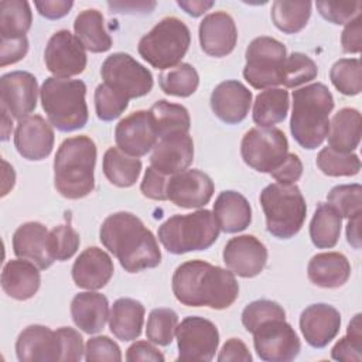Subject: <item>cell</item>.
Wrapping results in <instances>:
<instances>
[{
    "mask_svg": "<svg viewBox=\"0 0 362 362\" xmlns=\"http://www.w3.org/2000/svg\"><path fill=\"white\" fill-rule=\"evenodd\" d=\"M107 6L119 13H150L156 7V1H109Z\"/></svg>",
    "mask_w": 362,
    "mask_h": 362,
    "instance_id": "cell-60",
    "label": "cell"
},
{
    "mask_svg": "<svg viewBox=\"0 0 362 362\" xmlns=\"http://www.w3.org/2000/svg\"><path fill=\"white\" fill-rule=\"evenodd\" d=\"M359 229H361V215L349 218L348 223H346V240L355 249L361 247V230Z\"/></svg>",
    "mask_w": 362,
    "mask_h": 362,
    "instance_id": "cell-62",
    "label": "cell"
},
{
    "mask_svg": "<svg viewBox=\"0 0 362 362\" xmlns=\"http://www.w3.org/2000/svg\"><path fill=\"white\" fill-rule=\"evenodd\" d=\"M214 216L221 230L225 233H238L250 225L252 206L240 192L226 189L215 199Z\"/></svg>",
    "mask_w": 362,
    "mask_h": 362,
    "instance_id": "cell-29",
    "label": "cell"
},
{
    "mask_svg": "<svg viewBox=\"0 0 362 362\" xmlns=\"http://www.w3.org/2000/svg\"><path fill=\"white\" fill-rule=\"evenodd\" d=\"M76 38L90 52H105L112 47V38L105 28L103 14L96 8L81 11L74 21Z\"/></svg>",
    "mask_w": 362,
    "mask_h": 362,
    "instance_id": "cell-33",
    "label": "cell"
},
{
    "mask_svg": "<svg viewBox=\"0 0 362 362\" xmlns=\"http://www.w3.org/2000/svg\"><path fill=\"white\" fill-rule=\"evenodd\" d=\"M86 85L81 79L49 76L40 89L41 106L48 122L59 132L82 129L88 122Z\"/></svg>",
    "mask_w": 362,
    "mask_h": 362,
    "instance_id": "cell-5",
    "label": "cell"
},
{
    "mask_svg": "<svg viewBox=\"0 0 362 362\" xmlns=\"http://www.w3.org/2000/svg\"><path fill=\"white\" fill-rule=\"evenodd\" d=\"M28 51L27 35L17 38H0V66L16 64Z\"/></svg>",
    "mask_w": 362,
    "mask_h": 362,
    "instance_id": "cell-54",
    "label": "cell"
},
{
    "mask_svg": "<svg viewBox=\"0 0 362 362\" xmlns=\"http://www.w3.org/2000/svg\"><path fill=\"white\" fill-rule=\"evenodd\" d=\"M175 298L188 307L225 310L239 296V284L228 269L195 259L181 263L171 279Z\"/></svg>",
    "mask_w": 362,
    "mask_h": 362,
    "instance_id": "cell-1",
    "label": "cell"
},
{
    "mask_svg": "<svg viewBox=\"0 0 362 362\" xmlns=\"http://www.w3.org/2000/svg\"><path fill=\"white\" fill-rule=\"evenodd\" d=\"M189 44L191 33L187 24L177 17H164L140 38L137 51L153 68L165 71L181 62Z\"/></svg>",
    "mask_w": 362,
    "mask_h": 362,
    "instance_id": "cell-8",
    "label": "cell"
},
{
    "mask_svg": "<svg viewBox=\"0 0 362 362\" xmlns=\"http://www.w3.org/2000/svg\"><path fill=\"white\" fill-rule=\"evenodd\" d=\"M33 23L30 3L25 0L0 1V38L24 37Z\"/></svg>",
    "mask_w": 362,
    "mask_h": 362,
    "instance_id": "cell-37",
    "label": "cell"
},
{
    "mask_svg": "<svg viewBox=\"0 0 362 362\" xmlns=\"http://www.w3.org/2000/svg\"><path fill=\"white\" fill-rule=\"evenodd\" d=\"M260 204L267 232L273 236L290 239L303 228L307 205L296 184H269L260 192Z\"/></svg>",
    "mask_w": 362,
    "mask_h": 362,
    "instance_id": "cell-7",
    "label": "cell"
},
{
    "mask_svg": "<svg viewBox=\"0 0 362 362\" xmlns=\"http://www.w3.org/2000/svg\"><path fill=\"white\" fill-rule=\"evenodd\" d=\"M198 34L202 51L216 58L230 54L238 41L236 24L226 11L206 14L199 23Z\"/></svg>",
    "mask_w": 362,
    "mask_h": 362,
    "instance_id": "cell-22",
    "label": "cell"
},
{
    "mask_svg": "<svg viewBox=\"0 0 362 362\" xmlns=\"http://www.w3.org/2000/svg\"><path fill=\"white\" fill-rule=\"evenodd\" d=\"M115 140L117 147L129 156H146L158 141L150 110H136L122 119L115 129Z\"/></svg>",
    "mask_w": 362,
    "mask_h": 362,
    "instance_id": "cell-15",
    "label": "cell"
},
{
    "mask_svg": "<svg viewBox=\"0 0 362 362\" xmlns=\"http://www.w3.org/2000/svg\"><path fill=\"white\" fill-rule=\"evenodd\" d=\"M332 109V93L321 82L293 90L290 132L303 148L314 150L322 144L328 134Z\"/></svg>",
    "mask_w": 362,
    "mask_h": 362,
    "instance_id": "cell-4",
    "label": "cell"
},
{
    "mask_svg": "<svg viewBox=\"0 0 362 362\" xmlns=\"http://www.w3.org/2000/svg\"><path fill=\"white\" fill-rule=\"evenodd\" d=\"M288 92L281 88L262 90L253 103V122L259 127H272L283 122L288 113Z\"/></svg>",
    "mask_w": 362,
    "mask_h": 362,
    "instance_id": "cell-35",
    "label": "cell"
},
{
    "mask_svg": "<svg viewBox=\"0 0 362 362\" xmlns=\"http://www.w3.org/2000/svg\"><path fill=\"white\" fill-rule=\"evenodd\" d=\"M105 177L116 187L129 188L136 184L141 173V161L122 151L119 147H109L102 163Z\"/></svg>",
    "mask_w": 362,
    "mask_h": 362,
    "instance_id": "cell-34",
    "label": "cell"
},
{
    "mask_svg": "<svg viewBox=\"0 0 362 362\" xmlns=\"http://www.w3.org/2000/svg\"><path fill=\"white\" fill-rule=\"evenodd\" d=\"M150 113L153 116L158 139L175 132H189V113L182 105L160 99L150 107Z\"/></svg>",
    "mask_w": 362,
    "mask_h": 362,
    "instance_id": "cell-39",
    "label": "cell"
},
{
    "mask_svg": "<svg viewBox=\"0 0 362 362\" xmlns=\"http://www.w3.org/2000/svg\"><path fill=\"white\" fill-rule=\"evenodd\" d=\"M86 362H120L122 351L119 345L106 335L89 338L85 345Z\"/></svg>",
    "mask_w": 362,
    "mask_h": 362,
    "instance_id": "cell-50",
    "label": "cell"
},
{
    "mask_svg": "<svg viewBox=\"0 0 362 362\" xmlns=\"http://www.w3.org/2000/svg\"><path fill=\"white\" fill-rule=\"evenodd\" d=\"M55 332L59 339L61 361H81L85 354L82 335L71 327H61Z\"/></svg>",
    "mask_w": 362,
    "mask_h": 362,
    "instance_id": "cell-52",
    "label": "cell"
},
{
    "mask_svg": "<svg viewBox=\"0 0 362 362\" xmlns=\"http://www.w3.org/2000/svg\"><path fill=\"white\" fill-rule=\"evenodd\" d=\"M178 358L187 362H209L214 359L219 345L216 325L204 317H185L175 331Z\"/></svg>",
    "mask_w": 362,
    "mask_h": 362,
    "instance_id": "cell-12",
    "label": "cell"
},
{
    "mask_svg": "<svg viewBox=\"0 0 362 362\" xmlns=\"http://www.w3.org/2000/svg\"><path fill=\"white\" fill-rule=\"evenodd\" d=\"M109 313L107 298L93 290L79 293L71 301V317L75 325L89 335L103 329Z\"/></svg>",
    "mask_w": 362,
    "mask_h": 362,
    "instance_id": "cell-27",
    "label": "cell"
},
{
    "mask_svg": "<svg viewBox=\"0 0 362 362\" xmlns=\"http://www.w3.org/2000/svg\"><path fill=\"white\" fill-rule=\"evenodd\" d=\"M327 201L342 218L362 215V187L361 184H342L331 188Z\"/></svg>",
    "mask_w": 362,
    "mask_h": 362,
    "instance_id": "cell-44",
    "label": "cell"
},
{
    "mask_svg": "<svg viewBox=\"0 0 362 362\" xmlns=\"http://www.w3.org/2000/svg\"><path fill=\"white\" fill-rule=\"evenodd\" d=\"M129 106V99L123 98L106 83H100L95 89V110L98 119L110 122L117 119Z\"/></svg>",
    "mask_w": 362,
    "mask_h": 362,
    "instance_id": "cell-49",
    "label": "cell"
},
{
    "mask_svg": "<svg viewBox=\"0 0 362 362\" xmlns=\"http://www.w3.org/2000/svg\"><path fill=\"white\" fill-rule=\"evenodd\" d=\"M126 361H151V362H164V355L148 341H136L127 348Z\"/></svg>",
    "mask_w": 362,
    "mask_h": 362,
    "instance_id": "cell-58",
    "label": "cell"
},
{
    "mask_svg": "<svg viewBox=\"0 0 362 362\" xmlns=\"http://www.w3.org/2000/svg\"><path fill=\"white\" fill-rule=\"evenodd\" d=\"M219 226L209 209L173 215L158 228V240L173 255L205 250L219 236Z\"/></svg>",
    "mask_w": 362,
    "mask_h": 362,
    "instance_id": "cell-6",
    "label": "cell"
},
{
    "mask_svg": "<svg viewBox=\"0 0 362 362\" xmlns=\"http://www.w3.org/2000/svg\"><path fill=\"white\" fill-rule=\"evenodd\" d=\"M144 305L129 297L117 298L109 313V329L120 341H133L140 337L144 324Z\"/></svg>",
    "mask_w": 362,
    "mask_h": 362,
    "instance_id": "cell-31",
    "label": "cell"
},
{
    "mask_svg": "<svg viewBox=\"0 0 362 362\" xmlns=\"http://www.w3.org/2000/svg\"><path fill=\"white\" fill-rule=\"evenodd\" d=\"M49 122L40 115H28L18 120L14 130V147L30 161L47 158L54 147V130Z\"/></svg>",
    "mask_w": 362,
    "mask_h": 362,
    "instance_id": "cell-19",
    "label": "cell"
},
{
    "mask_svg": "<svg viewBox=\"0 0 362 362\" xmlns=\"http://www.w3.org/2000/svg\"><path fill=\"white\" fill-rule=\"evenodd\" d=\"M47 69L57 78H69L85 71L88 57L85 47L68 30H59L51 35L44 51Z\"/></svg>",
    "mask_w": 362,
    "mask_h": 362,
    "instance_id": "cell-14",
    "label": "cell"
},
{
    "mask_svg": "<svg viewBox=\"0 0 362 362\" xmlns=\"http://www.w3.org/2000/svg\"><path fill=\"white\" fill-rule=\"evenodd\" d=\"M115 272L112 257L96 246H89L79 253L72 264L74 283L86 290L105 287Z\"/></svg>",
    "mask_w": 362,
    "mask_h": 362,
    "instance_id": "cell-25",
    "label": "cell"
},
{
    "mask_svg": "<svg viewBox=\"0 0 362 362\" xmlns=\"http://www.w3.org/2000/svg\"><path fill=\"white\" fill-rule=\"evenodd\" d=\"M171 175H165L151 165L147 167L143 181L140 184V191L146 198L154 201H167V184Z\"/></svg>",
    "mask_w": 362,
    "mask_h": 362,
    "instance_id": "cell-53",
    "label": "cell"
},
{
    "mask_svg": "<svg viewBox=\"0 0 362 362\" xmlns=\"http://www.w3.org/2000/svg\"><path fill=\"white\" fill-rule=\"evenodd\" d=\"M194 160V141L188 132H175L158 139L150 156V165L165 175L187 170Z\"/></svg>",
    "mask_w": 362,
    "mask_h": 362,
    "instance_id": "cell-20",
    "label": "cell"
},
{
    "mask_svg": "<svg viewBox=\"0 0 362 362\" xmlns=\"http://www.w3.org/2000/svg\"><path fill=\"white\" fill-rule=\"evenodd\" d=\"M252 335L255 351L264 362H290L301 351L298 335L286 318L264 321Z\"/></svg>",
    "mask_w": 362,
    "mask_h": 362,
    "instance_id": "cell-13",
    "label": "cell"
},
{
    "mask_svg": "<svg viewBox=\"0 0 362 362\" xmlns=\"http://www.w3.org/2000/svg\"><path fill=\"white\" fill-rule=\"evenodd\" d=\"M317 165L328 177H351L359 173L361 160L355 153H344L327 146L320 150Z\"/></svg>",
    "mask_w": 362,
    "mask_h": 362,
    "instance_id": "cell-41",
    "label": "cell"
},
{
    "mask_svg": "<svg viewBox=\"0 0 362 362\" xmlns=\"http://www.w3.org/2000/svg\"><path fill=\"white\" fill-rule=\"evenodd\" d=\"M243 161L259 173H272L288 154V141L277 127H253L240 143Z\"/></svg>",
    "mask_w": 362,
    "mask_h": 362,
    "instance_id": "cell-10",
    "label": "cell"
},
{
    "mask_svg": "<svg viewBox=\"0 0 362 362\" xmlns=\"http://www.w3.org/2000/svg\"><path fill=\"white\" fill-rule=\"evenodd\" d=\"M311 1H284L276 0L272 4L273 24L286 34L301 31L311 16Z\"/></svg>",
    "mask_w": 362,
    "mask_h": 362,
    "instance_id": "cell-38",
    "label": "cell"
},
{
    "mask_svg": "<svg viewBox=\"0 0 362 362\" xmlns=\"http://www.w3.org/2000/svg\"><path fill=\"white\" fill-rule=\"evenodd\" d=\"M3 167H4V173H3V192H1V195L4 197L14 187L16 174H14L13 167L6 160H3Z\"/></svg>",
    "mask_w": 362,
    "mask_h": 362,
    "instance_id": "cell-63",
    "label": "cell"
},
{
    "mask_svg": "<svg viewBox=\"0 0 362 362\" xmlns=\"http://www.w3.org/2000/svg\"><path fill=\"white\" fill-rule=\"evenodd\" d=\"M362 329L361 314H356L346 328V335L341 338L331 349V358L342 362L362 361Z\"/></svg>",
    "mask_w": 362,
    "mask_h": 362,
    "instance_id": "cell-46",
    "label": "cell"
},
{
    "mask_svg": "<svg viewBox=\"0 0 362 362\" xmlns=\"http://www.w3.org/2000/svg\"><path fill=\"white\" fill-rule=\"evenodd\" d=\"M252 359L246 344L239 338L228 339L218 355L219 362H252Z\"/></svg>",
    "mask_w": 362,
    "mask_h": 362,
    "instance_id": "cell-57",
    "label": "cell"
},
{
    "mask_svg": "<svg viewBox=\"0 0 362 362\" xmlns=\"http://www.w3.org/2000/svg\"><path fill=\"white\" fill-rule=\"evenodd\" d=\"M215 191L212 178L199 170H184L170 177L167 201L185 209L205 206Z\"/></svg>",
    "mask_w": 362,
    "mask_h": 362,
    "instance_id": "cell-18",
    "label": "cell"
},
{
    "mask_svg": "<svg viewBox=\"0 0 362 362\" xmlns=\"http://www.w3.org/2000/svg\"><path fill=\"white\" fill-rule=\"evenodd\" d=\"M41 284V274L38 267L24 259L8 260L1 272L3 291L18 301L34 297Z\"/></svg>",
    "mask_w": 362,
    "mask_h": 362,
    "instance_id": "cell-28",
    "label": "cell"
},
{
    "mask_svg": "<svg viewBox=\"0 0 362 362\" xmlns=\"http://www.w3.org/2000/svg\"><path fill=\"white\" fill-rule=\"evenodd\" d=\"M342 216L328 202H320L310 222V238L318 249H331L338 243Z\"/></svg>",
    "mask_w": 362,
    "mask_h": 362,
    "instance_id": "cell-36",
    "label": "cell"
},
{
    "mask_svg": "<svg viewBox=\"0 0 362 362\" xmlns=\"http://www.w3.org/2000/svg\"><path fill=\"white\" fill-rule=\"evenodd\" d=\"M328 146L344 153H352L361 141V113L354 107H342L329 122Z\"/></svg>",
    "mask_w": 362,
    "mask_h": 362,
    "instance_id": "cell-32",
    "label": "cell"
},
{
    "mask_svg": "<svg viewBox=\"0 0 362 362\" xmlns=\"http://www.w3.org/2000/svg\"><path fill=\"white\" fill-rule=\"evenodd\" d=\"M270 175L279 184H296L303 175V163L296 153H288L283 163L274 168Z\"/></svg>",
    "mask_w": 362,
    "mask_h": 362,
    "instance_id": "cell-55",
    "label": "cell"
},
{
    "mask_svg": "<svg viewBox=\"0 0 362 362\" xmlns=\"http://www.w3.org/2000/svg\"><path fill=\"white\" fill-rule=\"evenodd\" d=\"M34 6L37 7L38 13L48 18V20H58L69 13L74 6L72 0H42L35 1Z\"/></svg>",
    "mask_w": 362,
    "mask_h": 362,
    "instance_id": "cell-59",
    "label": "cell"
},
{
    "mask_svg": "<svg viewBox=\"0 0 362 362\" xmlns=\"http://www.w3.org/2000/svg\"><path fill=\"white\" fill-rule=\"evenodd\" d=\"M329 78L342 95H358L362 90L361 61L358 58H341L335 61L331 66Z\"/></svg>",
    "mask_w": 362,
    "mask_h": 362,
    "instance_id": "cell-42",
    "label": "cell"
},
{
    "mask_svg": "<svg viewBox=\"0 0 362 362\" xmlns=\"http://www.w3.org/2000/svg\"><path fill=\"white\" fill-rule=\"evenodd\" d=\"M341 45L346 54H358L362 48V16L361 13L348 21L341 34Z\"/></svg>",
    "mask_w": 362,
    "mask_h": 362,
    "instance_id": "cell-56",
    "label": "cell"
},
{
    "mask_svg": "<svg viewBox=\"0 0 362 362\" xmlns=\"http://www.w3.org/2000/svg\"><path fill=\"white\" fill-rule=\"evenodd\" d=\"M49 232L41 222H25L13 233V252L18 259L34 263L38 269H48L55 260L48 249Z\"/></svg>",
    "mask_w": 362,
    "mask_h": 362,
    "instance_id": "cell-26",
    "label": "cell"
},
{
    "mask_svg": "<svg viewBox=\"0 0 362 362\" xmlns=\"http://www.w3.org/2000/svg\"><path fill=\"white\" fill-rule=\"evenodd\" d=\"M103 83L126 99L147 95L153 88L151 72L126 52H113L102 64Z\"/></svg>",
    "mask_w": 362,
    "mask_h": 362,
    "instance_id": "cell-11",
    "label": "cell"
},
{
    "mask_svg": "<svg viewBox=\"0 0 362 362\" xmlns=\"http://www.w3.org/2000/svg\"><path fill=\"white\" fill-rule=\"evenodd\" d=\"M318 68L315 62L303 52H293L286 58L281 83L286 88H297L315 79Z\"/></svg>",
    "mask_w": 362,
    "mask_h": 362,
    "instance_id": "cell-45",
    "label": "cell"
},
{
    "mask_svg": "<svg viewBox=\"0 0 362 362\" xmlns=\"http://www.w3.org/2000/svg\"><path fill=\"white\" fill-rule=\"evenodd\" d=\"M96 144L85 136L65 139L54 158V187L68 199H79L95 189Z\"/></svg>",
    "mask_w": 362,
    "mask_h": 362,
    "instance_id": "cell-3",
    "label": "cell"
},
{
    "mask_svg": "<svg viewBox=\"0 0 362 362\" xmlns=\"http://www.w3.org/2000/svg\"><path fill=\"white\" fill-rule=\"evenodd\" d=\"M307 276L318 287L337 288L348 281L351 264L346 256L339 252L317 253L308 262Z\"/></svg>",
    "mask_w": 362,
    "mask_h": 362,
    "instance_id": "cell-30",
    "label": "cell"
},
{
    "mask_svg": "<svg viewBox=\"0 0 362 362\" xmlns=\"http://www.w3.org/2000/svg\"><path fill=\"white\" fill-rule=\"evenodd\" d=\"M252 92L239 81L229 79L215 86L211 93V109L228 124L240 123L249 113Z\"/></svg>",
    "mask_w": 362,
    "mask_h": 362,
    "instance_id": "cell-24",
    "label": "cell"
},
{
    "mask_svg": "<svg viewBox=\"0 0 362 362\" xmlns=\"http://www.w3.org/2000/svg\"><path fill=\"white\" fill-rule=\"evenodd\" d=\"M99 239L127 273L154 269L161 262L156 236L132 212L120 211L109 215L102 222Z\"/></svg>",
    "mask_w": 362,
    "mask_h": 362,
    "instance_id": "cell-2",
    "label": "cell"
},
{
    "mask_svg": "<svg viewBox=\"0 0 362 362\" xmlns=\"http://www.w3.org/2000/svg\"><path fill=\"white\" fill-rule=\"evenodd\" d=\"M38 82L27 71H13L0 78V102L1 109L13 119H23L37 106Z\"/></svg>",
    "mask_w": 362,
    "mask_h": 362,
    "instance_id": "cell-16",
    "label": "cell"
},
{
    "mask_svg": "<svg viewBox=\"0 0 362 362\" xmlns=\"http://www.w3.org/2000/svg\"><path fill=\"white\" fill-rule=\"evenodd\" d=\"M13 132V117L1 109V140H8L10 134Z\"/></svg>",
    "mask_w": 362,
    "mask_h": 362,
    "instance_id": "cell-64",
    "label": "cell"
},
{
    "mask_svg": "<svg viewBox=\"0 0 362 362\" xmlns=\"http://www.w3.org/2000/svg\"><path fill=\"white\" fill-rule=\"evenodd\" d=\"M315 6L320 14L322 16V18H325L327 21L334 24H346L361 13L362 3L361 1H348V3L317 1Z\"/></svg>",
    "mask_w": 362,
    "mask_h": 362,
    "instance_id": "cell-51",
    "label": "cell"
},
{
    "mask_svg": "<svg viewBox=\"0 0 362 362\" xmlns=\"http://www.w3.org/2000/svg\"><path fill=\"white\" fill-rule=\"evenodd\" d=\"M246 65L243 78L255 89H269L283 81V68L287 49L273 37L260 35L250 41L245 52Z\"/></svg>",
    "mask_w": 362,
    "mask_h": 362,
    "instance_id": "cell-9",
    "label": "cell"
},
{
    "mask_svg": "<svg viewBox=\"0 0 362 362\" xmlns=\"http://www.w3.org/2000/svg\"><path fill=\"white\" fill-rule=\"evenodd\" d=\"M177 4L187 14H189L192 17H199V16H202L205 11H208L214 6V1H205V0H178Z\"/></svg>",
    "mask_w": 362,
    "mask_h": 362,
    "instance_id": "cell-61",
    "label": "cell"
},
{
    "mask_svg": "<svg viewBox=\"0 0 362 362\" xmlns=\"http://www.w3.org/2000/svg\"><path fill=\"white\" fill-rule=\"evenodd\" d=\"M16 355L20 362L61 361V346L57 332L45 325H28L17 337Z\"/></svg>",
    "mask_w": 362,
    "mask_h": 362,
    "instance_id": "cell-23",
    "label": "cell"
},
{
    "mask_svg": "<svg viewBox=\"0 0 362 362\" xmlns=\"http://www.w3.org/2000/svg\"><path fill=\"white\" fill-rule=\"evenodd\" d=\"M178 325V315L171 308H154L148 314L146 337L150 342L168 346L175 335Z\"/></svg>",
    "mask_w": 362,
    "mask_h": 362,
    "instance_id": "cell-43",
    "label": "cell"
},
{
    "mask_svg": "<svg viewBox=\"0 0 362 362\" xmlns=\"http://www.w3.org/2000/svg\"><path fill=\"white\" fill-rule=\"evenodd\" d=\"M79 243V233L71 225H58L49 230L48 249L54 260L64 262L71 259L76 253Z\"/></svg>",
    "mask_w": 362,
    "mask_h": 362,
    "instance_id": "cell-47",
    "label": "cell"
},
{
    "mask_svg": "<svg viewBox=\"0 0 362 362\" xmlns=\"http://www.w3.org/2000/svg\"><path fill=\"white\" fill-rule=\"evenodd\" d=\"M158 83L165 95L187 98L197 90L199 85V75L191 64L182 62L163 71L158 76Z\"/></svg>",
    "mask_w": 362,
    "mask_h": 362,
    "instance_id": "cell-40",
    "label": "cell"
},
{
    "mask_svg": "<svg viewBox=\"0 0 362 362\" xmlns=\"http://www.w3.org/2000/svg\"><path fill=\"white\" fill-rule=\"evenodd\" d=\"M341 314L325 303L305 307L300 315V329L308 345L313 348L327 346L339 332Z\"/></svg>",
    "mask_w": 362,
    "mask_h": 362,
    "instance_id": "cell-21",
    "label": "cell"
},
{
    "mask_svg": "<svg viewBox=\"0 0 362 362\" xmlns=\"http://www.w3.org/2000/svg\"><path fill=\"white\" fill-rule=\"evenodd\" d=\"M273 318H286L284 308L272 300H255L242 311V324L247 332H253L262 322Z\"/></svg>",
    "mask_w": 362,
    "mask_h": 362,
    "instance_id": "cell-48",
    "label": "cell"
},
{
    "mask_svg": "<svg viewBox=\"0 0 362 362\" xmlns=\"http://www.w3.org/2000/svg\"><path fill=\"white\" fill-rule=\"evenodd\" d=\"M266 246L253 235L230 238L222 252L226 267L245 279L260 274L267 263Z\"/></svg>",
    "mask_w": 362,
    "mask_h": 362,
    "instance_id": "cell-17",
    "label": "cell"
}]
</instances>
